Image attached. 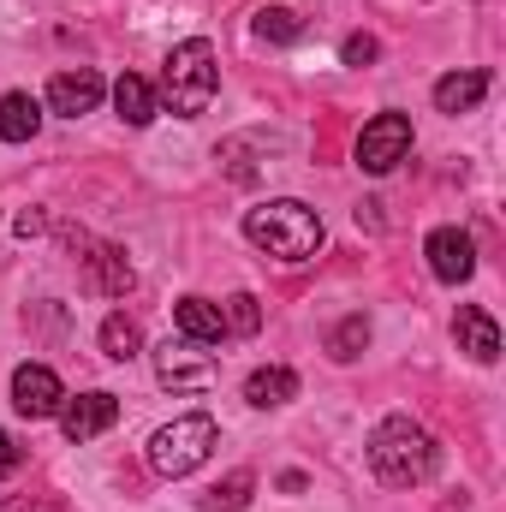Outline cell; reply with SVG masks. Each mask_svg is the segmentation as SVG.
<instances>
[{
    "instance_id": "6da1fadb",
    "label": "cell",
    "mask_w": 506,
    "mask_h": 512,
    "mask_svg": "<svg viewBox=\"0 0 506 512\" xmlns=\"http://www.w3.org/2000/svg\"><path fill=\"white\" fill-rule=\"evenodd\" d=\"M364 453H370V471H376L387 489H417L441 465L435 435L423 423H411V417H381L376 429H370V447Z\"/></svg>"
},
{
    "instance_id": "7a4b0ae2",
    "label": "cell",
    "mask_w": 506,
    "mask_h": 512,
    "mask_svg": "<svg viewBox=\"0 0 506 512\" xmlns=\"http://www.w3.org/2000/svg\"><path fill=\"white\" fill-rule=\"evenodd\" d=\"M245 239L274 262H310L322 251V215L298 197H280V203H262L245 215Z\"/></svg>"
},
{
    "instance_id": "3957f363",
    "label": "cell",
    "mask_w": 506,
    "mask_h": 512,
    "mask_svg": "<svg viewBox=\"0 0 506 512\" xmlns=\"http://www.w3.org/2000/svg\"><path fill=\"white\" fill-rule=\"evenodd\" d=\"M215 90H221V72H215V48H209L203 36L179 42V48L167 54V66H161V96H167V108H173L179 120H197V114H209Z\"/></svg>"
},
{
    "instance_id": "277c9868",
    "label": "cell",
    "mask_w": 506,
    "mask_h": 512,
    "mask_svg": "<svg viewBox=\"0 0 506 512\" xmlns=\"http://www.w3.org/2000/svg\"><path fill=\"white\" fill-rule=\"evenodd\" d=\"M221 447V429H215V417H203V411H191V417H173L155 441H149V465L161 471V477H191L209 453Z\"/></svg>"
},
{
    "instance_id": "5b68a950",
    "label": "cell",
    "mask_w": 506,
    "mask_h": 512,
    "mask_svg": "<svg viewBox=\"0 0 506 512\" xmlns=\"http://www.w3.org/2000/svg\"><path fill=\"white\" fill-rule=\"evenodd\" d=\"M155 376L161 387H179V393H203V387L221 382V364L197 346V340H167L161 352H155Z\"/></svg>"
},
{
    "instance_id": "8992f818",
    "label": "cell",
    "mask_w": 506,
    "mask_h": 512,
    "mask_svg": "<svg viewBox=\"0 0 506 512\" xmlns=\"http://www.w3.org/2000/svg\"><path fill=\"white\" fill-rule=\"evenodd\" d=\"M405 149H411V120L405 114H376L370 126L358 131V167L376 173V179L405 161Z\"/></svg>"
},
{
    "instance_id": "52a82bcc",
    "label": "cell",
    "mask_w": 506,
    "mask_h": 512,
    "mask_svg": "<svg viewBox=\"0 0 506 512\" xmlns=\"http://www.w3.org/2000/svg\"><path fill=\"white\" fill-rule=\"evenodd\" d=\"M120 423V399L114 393H78V399H66L60 405V429H66V441H96L102 429H114Z\"/></svg>"
},
{
    "instance_id": "ba28073f",
    "label": "cell",
    "mask_w": 506,
    "mask_h": 512,
    "mask_svg": "<svg viewBox=\"0 0 506 512\" xmlns=\"http://www.w3.org/2000/svg\"><path fill=\"white\" fill-rule=\"evenodd\" d=\"M429 268H435V280H447V286H459V280H471L477 274V245H471V233H459V227H435L429 233Z\"/></svg>"
},
{
    "instance_id": "9c48e42d",
    "label": "cell",
    "mask_w": 506,
    "mask_h": 512,
    "mask_svg": "<svg viewBox=\"0 0 506 512\" xmlns=\"http://www.w3.org/2000/svg\"><path fill=\"white\" fill-rule=\"evenodd\" d=\"M78 262H84V286L96 292V298H120L131 286V262L120 245H96V239H78Z\"/></svg>"
},
{
    "instance_id": "30bf717a",
    "label": "cell",
    "mask_w": 506,
    "mask_h": 512,
    "mask_svg": "<svg viewBox=\"0 0 506 512\" xmlns=\"http://www.w3.org/2000/svg\"><path fill=\"white\" fill-rule=\"evenodd\" d=\"M12 405H18V417H54L66 405V387L48 364H24L12 376Z\"/></svg>"
},
{
    "instance_id": "8fae6325",
    "label": "cell",
    "mask_w": 506,
    "mask_h": 512,
    "mask_svg": "<svg viewBox=\"0 0 506 512\" xmlns=\"http://www.w3.org/2000/svg\"><path fill=\"white\" fill-rule=\"evenodd\" d=\"M102 72H90V66H78V72H54V84H48V108L54 114H66V120H78V114H96V102H102Z\"/></svg>"
},
{
    "instance_id": "7c38bea8",
    "label": "cell",
    "mask_w": 506,
    "mask_h": 512,
    "mask_svg": "<svg viewBox=\"0 0 506 512\" xmlns=\"http://www.w3.org/2000/svg\"><path fill=\"white\" fill-rule=\"evenodd\" d=\"M173 328H179V340H197V346H221V334H227V322H221V310L209 298H179Z\"/></svg>"
},
{
    "instance_id": "4fadbf2b",
    "label": "cell",
    "mask_w": 506,
    "mask_h": 512,
    "mask_svg": "<svg viewBox=\"0 0 506 512\" xmlns=\"http://www.w3.org/2000/svg\"><path fill=\"white\" fill-rule=\"evenodd\" d=\"M453 328H459V352H471L477 364H495V358H501V328H495V316H489V310L465 304Z\"/></svg>"
},
{
    "instance_id": "5bb4252c",
    "label": "cell",
    "mask_w": 506,
    "mask_h": 512,
    "mask_svg": "<svg viewBox=\"0 0 506 512\" xmlns=\"http://www.w3.org/2000/svg\"><path fill=\"white\" fill-rule=\"evenodd\" d=\"M483 96H489V72H447L435 84V108L441 114H471Z\"/></svg>"
},
{
    "instance_id": "9a60e30c",
    "label": "cell",
    "mask_w": 506,
    "mask_h": 512,
    "mask_svg": "<svg viewBox=\"0 0 506 512\" xmlns=\"http://www.w3.org/2000/svg\"><path fill=\"white\" fill-rule=\"evenodd\" d=\"M42 126V108H36V96H24V90H12L6 102H0V137L6 143H30Z\"/></svg>"
},
{
    "instance_id": "2e32d148",
    "label": "cell",
    "mask_w": 506,
    "mask_h": 512,
    "mask_svg": "<svg viewBox=\"0 0 506 512\" xmlns=\"http://www.w3.org/2000/svg\"><path fill=\"white\" fill-rule=\"evenodd\" d=\"M245 399L251 405H286V399H298V376L286 370V364H268V370H256L251 382H245Z\"/></svg>"
},
{
    "instance_id": "e0dca14e",
    "label": "cell",
    "mask_w": 506,
    "mask_h": 512,
    "mask_svg": "<svg viewBox=\"0 0 506 512\" xmlns=\"http://www.w3.org/2000/svg\"><path fill=\"white\" fill-rule=\"evenodd\" d=\"M114 108H120L126 126H149V120H155V90H149V78L126 72V78L114 84Z\"/></svg>"
},
{
    "instance_id": "ac0fdd59",
    "label": "cell",
    "mask_w": 506,
    "mask_h": 512,
    "mask_svg": "<svg viewBox=\"0 0 506 512\" xmlns=\"http://www.w3.org/2000/svg\"><path fill=\"white\" fill-rule=\"evenodd\" d=\"M102 358H114V364H131L137 358V322L120 316V310L102 322Z\"/></svg>"
},
{
    "instance_id": "d6986e66",
    "label": "cell",
    "mask_w": 506,
    "mask_h": 512,
    "mask_svg": "<svg viewBox=\"0 0 506 512\" xmlns=\"http://www.w3.org/2000/svg\"><path fill=\"white\" fill-rule=\"evenodd\" d=\"M256 36H262V42H298L304 24H298L292 6H262V12H256Z\"/></svg>"
},
{
    "instance_id": "ffe728a7",
    "label": "cell",
    "mask_w": 506,
    "mask_h": 512,
    "mask_svg": "<svg viewBox=\"0 0 506 512\" xmlns=\"http://www.w3.org/2000/svg\"><path fill=\"white\" fill-rule=\"evenodd\" d=\"M251 489H256L251 471H233L227 483H215V489H209V501H203V507H209V512H239L245 501H251Z\"/></svg>"
},
{
    "instance_id": "44dd1931",
    "label": "cell",
    "mask_w": 506,
    "mask_h": 512,
    "mask_svg": "<svg viewBox=\"0 0 506 512\" xmlns=\"http://www.w3.org/2000/svg\"><path fill=\"white\" fill-rule=\"evenodd\" d=\"M364 346H370V322H364V316L340 322V328H334V340H328V352H334V358H358Z\"/></svg>"
},
{
    "instance_id": "7402d4cb",
    "label": "cell",
    "mask_w": 506,
    "mask_h": 512,
    "mask_svg": "<svg viewBox=\"0 0 506 512\" xmlns=\"http://www.w3.org/2000/svg\"><path fill=\"white\" fill-rule=\"evenodd\" d=\"M221 322H227V334H256L262 328V310H256L251 292H239V298H227V316Z\"/></svg>"
},
{
    "instance_id": "603a6c76",
    "label": "cell",
    "mask_w": 506,
    "mask_h": 512,
    "mask_svg": "<svg viewBox=\"0 0 506 512\" xmlns=\"http://www.w3.org/2000/svg\"><path fill=\"white\" fill-rule=\"evenodd\" d=\"M376 60V36H352L346 42V66H370Z\"/></svg>"
},
{
    "instance_id": "cb8c5ba5",
    "label": "cell",
    "mask_w": 506,
    "mask_h": 512,
    "mask_svg": "<svg viewBox=\"0 0 506 512\" xmlns=\"http://www.w3.org/2000/svg\"><path fill=\"white\" fill-rule=\"evenodd\" d=\"M18 465H24V447H18V441H12V435L0 429V477H12Z\"/></svg>"
},
{
    "instance_id": "d4e9b609",
    "label": "cell",
    "mask_w": 506,
    "mask_h": 512,
    "mask_svg": "<svg viewBox=\"0 0 506 512\" xmlns=\"http://www.w3.org/2000/svg\"><path fill=\"white\" fill-rule=\"evenodd\" d=\"M0 512H60V507L42 501V495H12V501H0Z\"/></svg>"
},
{
    "instance_id": "484cf974",
    "label": "cell",
    "mask_w": 506,
    "mask_h": 512,
    "mask_svg": "<svg viewBox=\"0 0 506 512\" xmlns=\"http://www.w3.org/2000/svg\"><path fill=\"white\" fill-rule=\"evenodd\" d=\"M36 233H42V215H36V209H24V215H18V239H36Z\"/></svg>"
}]
</instances>
